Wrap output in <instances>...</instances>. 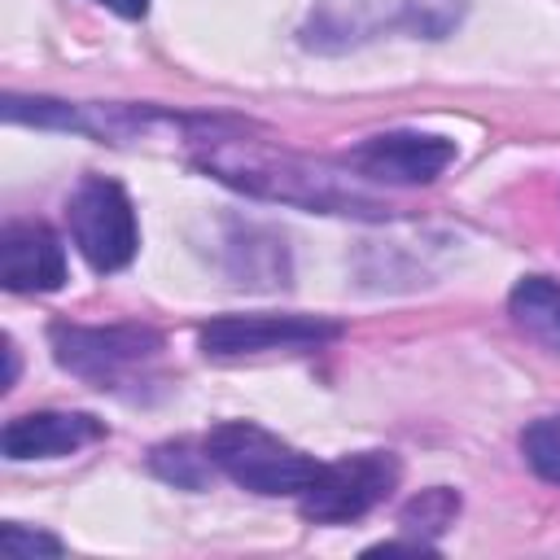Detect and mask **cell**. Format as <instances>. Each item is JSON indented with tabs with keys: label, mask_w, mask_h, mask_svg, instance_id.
Instances as JSON below:
<instances>
[{
	"label": "cell",
	"mask_w": 560,
	"mask_h": 560,
	"mask_svg": "<svg viewBox=\"0 0 560 560\" xmlns=\"http://www.w3.org/2000/svg\"><path fill=\"white\" fill-rule=\"evenodd\" d=\"M188 149L206 175H214L228 188H241L249 197H262V201H284V206H302V210H319V214H359V219L389 214L376 197H368L354 179H346L328 162L289 153L267 140H245L223 118L219 122L192 118Z\"/></svg>",
	"instance_id": "6da1fadb"
},
{
	"label": "cell",
	"mask_w": 560,
	"mask_h": 560,
	"mask_svg": "<svg viewBox=\"0 0 560 560\" xmlns=\"http://www.w3.org/2000/svg\"><path fill=\"white\" fill-rule=\"evenodd\" d=\"M52 359L79 376L83 385L118 398H140L149 385H158L162 368V332L149 324H70L57 319L48 328Z\"/></svg>",
	"instance_id": "7a4b0ae2"
},
{
	"label": "cell",
	"mask_w": 560,
	"mask_h": 560,
	"mask_svg": "<svg viewBox=\"0 0 560 560\" xmlns=\"http://www.w3.org/2000/svg\"><path fill=\"white\" fill-rule=\"evenodd\" d=\"M206 451L223 477H232L249 494H302L319 472V459L267 433L254 420H223L206 433Z\"/></svg>",
	"instance_id": "3957f363"
},
{
	"label": "cell",
	"mask_w": 560,
	"mask_h": 560,
	"mask_svg": "<svg viewBox=\"0 0 560 560\" xmlns=\"http://www.w3.org/2000/svg\"><path fill=\"white\" fill-rule=\"evenodd\" d=\"M66 223L74 249L92 271H122L140 249V223L127 188L105 175H83L66 197Z\"/></svg>",
	"instance_id": "277c9868"
},
{
	"label": "cell",
	"mask_w": 560,
	"mask_h": 560,
	"mask_svg": "<svg viewBox=\"0 0 560 560\" xmlns=\"http://www.w3.org/2000/svg\"><path fill=\"white\" fill-rule=\"evenodd\" d=\"M402 464L394 451H354L332 464H319L311 486L298 494V512L315 525H346L368 516L394 494Z\"/></svg>",
	"instance_id": "5b68a950"
},
{
	"label": "cell",
	"mask_w": 560,
	"mask_h": 560,
	"mask_svg": "<svg viewBox=\"0 0 560 560\" xmlns=\"http://www.w3.org/2000/svg\"><path fill=\"white\" fill-rule=\"evenodd\" d=\"M341 337L337 319L319 315H219L201 324L197 346L206 359H254V354H311Z\"/></svg>",
	"instance_id": "8992f818"
},
{
	"label": "cell",
	"mask_w": 560,
	"mask_h": 560,
	"mask_svg": "<svg viewBox=\"0 0 560 560\" xmlns=\"http://www.w3.org/2000/svg\"><path fill=\"white\" fill-rule=\"evenodd\" d=\"M451 162H455V140L429 131H381L346 153V166L359 179H376V184H433Z\"/></svg>",
	"instance_id": "52a82bcc"
},
{
	"label": "cell",
	"mask_w": 560,
	"mask_h": 560,
	"mask_svg": "<svg viewBox=\"0 0 560 560\" xmlns=\"http://www.w3.org/2000/svg\"><path fill=\"white\" fill-rule=\"evenodd\" d=\"M389 26L407 31V0H315L302 26V44L315 52H346Z\"/></svg>",
	"instance_id": "ba28073f"
},
{
	"label": "cell",
	"mask_w": 560,
	"mask_h": 560,
	"mask_svg": "<svg viewBox=\"0 0 560 560\" xmlns=\"http://www.w3.org/2000/svg\"><path fill=\"white\" fill-rule=\"evenodd\" d=\"M0 284L9 293H52L66 284V245L48 223H4Z\"/></svg>",
	"instance_id": "9c48e42d"
},
{
	"label": "cell",
	"mask_w": 560,
	"mask_h": 560,
	"mask_svg": "<svg viewBox=\"0 0 560 560\" xmlns=\"http://www.w3.org/2000/svg\"><path fill=\"white\" fill-rule=\"evenodd\" d=\"M109 429L92 411H26L13 416L0 433V451L9 459H57L101 442Z\"/></svg>",
	"instance_id": "30bf717a"
},
{
	"label": "cell",
	"mask_w": 560,
	"mask_h": 560,
	"mask_svg": "<svg viewBox=\"0 0 560 560\" xmlns=\"http://www.w3.org/2000/svg\"><path fill=\"white\" fill-rule=\"evenodd\" d=\"M228 271L236 284H258V289H276L289 284V249L280 232L254 228V223H232L228 236Z\"/></svg>",
	"instance_id": "8fae6325"
},
{
	"label": "cell",
	"mask_w": 560,
	"mask_h": 560,
	"mask_svg": "<svg viewBox=\"0 0 560 560\" xmlns=\"http://www.w3.org/2000/svg\"><path fill=\"white\" fill-rule=\"evenodd\" d=\"M512 324L547 350H560V284L547 276H521L508 293Z\"/></svg>",
	"instance_id": "7c38bea8"
},
{
	"label": "cell",
	"mask_w": 560,
	"mask_h": 560,
	"mask_svg": "<svg viewBox=\"0 0 560 560\" xmlns=\"http://www.w3.org/2000/svg\"><path fill=\"white\" fill-rule=\"evenodd\" d=\"M149 468L162 477V481H171V486H179V490H206V481H210V472H214V459H210V451H206V442H162V446H153L149 451Z\"/></svg>",
	"instance_id": "4fadbf2b"
},
{
	"label": "cell",
	"mask_w": 560,
	"mask_h": 560,
	"mask_svg": "<svg viewBox=\"0 0 560 560\" xmlns=\"http://www.w3.org/2000/svg\"><path fill=\"white\" fill-rule=\"evenodd\" d=\"M455 516H459V494H455L451 486H429V490H420L416 499L402 503L398 525H402L411 538L433 542L438 534H446V529L455 525Z\"/></svg>",
	"instance_id": "5bb4252c"
},
{
	"label": "cell",
	"mask_w": 560,
	"mask_h": 560,
	"mask_svg": "<svg viewBox=\"0 0 560 560\" xmlns=\"http://www.w3.org/2000/svg\"><path fill=\"white\" fill-rule=\"evenodd\" d=\"M521 455L547 486H560V411L538 416L521 429Z\"/></svg>",
	"instance_id": "9a60e30c"
},
{
	"label": "cell",
	"mask_w": 560,
	"mask_h": 560,
	"mask_svg": "<svg viewBox=\"0 0 560 560\" xmlns=\"http://www.w3.org/2000/svg\"><path fill=\"white\" fill-rule=\"evenodd\" d=\"M464 0H407V31L424 39H442L459 26Z\"/></svg>",
	"instance_id": "2e32d148"
},
{
	"label": "cell",
	"mask_w": 560,
	"mask_h": 560,
	"mask_svg": "<svg viewBox=\"0 0 560 560\" xmlns=\"http://www.w3.org/2000/svg\"><path fill=\"white\" fill-rule=\"evenodd\" d=\"M0 547H4L13 560H35V556H61V551H66L61 538H52V534H44V529H26V525H18V521H9V525L0 529Z\"/></svg>",
	"instance_id": "e0dca14e"
},
{
	"label": "cell",
	"mask_w": 560,
	"mask_h": 560,
	"mask_svg": "<svg viewBox=\"0 0 560 560\" xmlns=\"http://www.w3.org/2000/svg\"><path fill=\"white\" fill-rule=\"evenodd\" d=\"M96 4L114 9V13H118V18H127V22H136V18H144V13H149V0H96Z\"/></svg>",
	"instance_id": "ac0fdd59"
},
{
	"label": "cell",
	"mask_w": 560,
	"mask_h": 560,
	"mask_svg": "<svg viewBox=\"0 0 560 560\" xmlns=\"http://www.w3.org/2000/svg\"><path fill=\"white\" fill-rule=\"evenodd\" d=\"M4 359H9V376H4V389H13V381H18V346L4 337Z\"/></svg>",
	"instance_id": "d6986e66"
}]
</instances>
